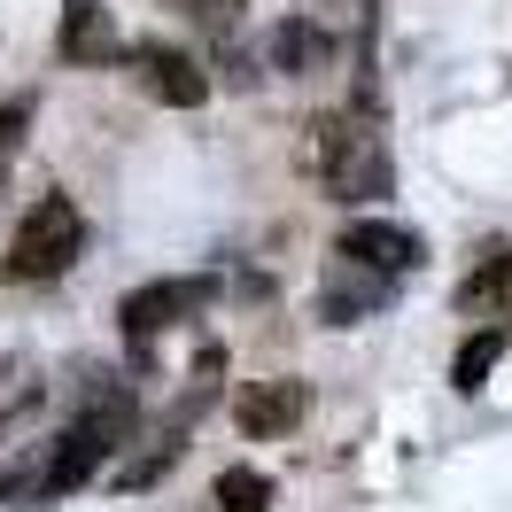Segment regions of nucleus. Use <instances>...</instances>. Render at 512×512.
I'll list each match as a JSON object with an SVG mask.
<instances>
[{
    "label": "nucleus",
    "mask_w": 512,
    "mask_h": 512,
    "mask_svg": "<svg viewBox=\"0 0 512 512\" xmlns=\"http://www.w3.org/2000/svg\"><path fill=\"white\" fill-rule=\"evenodd\" d=\"M319 140H311V171H319L326 202H381L388 187H396V163H388L381 132H373V117H319Z\"/></svg>",
    "instance_id": "f257e3e1"
},
{
    "label": "nucleus",
    "mask_w": 512,
    "mask_h": 512,
    "mask_svg": "<svg viewBox=\"0 0 512 512\" xmlns=\"http://www.w3.org/2000/svg\"><path fill=\"white\" fill-rule=\"evenodd\" d=\"M86 241V218H78V202L70 194H39L32 210L16 218V241H8V272L16 280H55L70 256Z\"/></svg>",
    "instance_id": "f03ea898"
},
{
    "label": "nucleus",
    "mask_w": 512,
    "mask_h": 512,
    "mask_svg": "<svg viewBox=\"0 0 512 512\" xmlns=\"http://www.w3.org/2000/svg\"><path fill=\"white\" fill-rule=\"evenodd\" d=\"M117 435H125V412H117V404H94L78 427H63V435H55V458H47L39 489H47V497L86 489V481L101 474V458H109V443H117Z\"/></svg>",
    "instance_id": "7ed1b4c3"
},
{
    "label": "nucleus",
    "mask_w": 512,
    "mask_h": 512,
    "mask_svg": "<svg viewBox=\"0 0 512 512\" xmlns=\"http://www.w3.org/2000/svg\"><path fill=\"white\" fill-rule=\"evenodd\" d=\"M125 63L140 70V86L163 101V109H202V94H210V70L194 63L187 47H163V39H140V47H125Z\"/></svg>",
    "instance_id": "20e7f679"
},
{
    "label": "nucleus",
    "mask_w": 512,
    "mask_h": 512,
    "mask_svg": "<svg viewBox=\"0 0 512 512\" xmlns=\"http://www.w3.org/2000/svg\"><path fill=\"white\" fill-rule=\"evenodd\" d=\"M202 303H210V280H148V288H132L117 303V319H125L132 342H156L163 326L202 319Z\"/></svg>",
    "instance_id": "39448f33"
},
{
    "label": "nucleus",
    "mask_w": 512,
    "mask_h": 512,
    "mask_svg": "<svg viewBox=\"0 0 512 512\" xmlns=\"http://www.w3.org/2000/svg\"><path fill=\"white\" fill-rule=\"evenodd\" d=\"M303 412H311V381H295V373L256 381V388H241V396H233V419H241V435H249V443L295 435V427H303Z\"/></svg>",
    "instance_id": "423d86ee"
},
{
    "label": "nucleus",
    "mask_w": 512,
    "mask_h": 512,
    "mask_svg": "<svg viewBox=\"0 0 512 512\" xmlns=\"http://www.w3.org/2000/svg\"><path fill=\"white\" fill-rule=\"evenodd\" d=\"M388 303V272H373V264H357V256L334 249V272L319 280V319L326 326H357V319H373Z\"/></svg>",
    "instance_id": "0eeeda50"
},
{
    "label": "nucleus",
    "mask_w": 512,
    "mask_h": 512,
    "mask_svg": "<svg viewBox=\"0 0 512 512\" xmlns=\"http://www.w3.org/2000/svg\"><path fill=\"white\" fill-rule=\"evenodd\" d=\"M342 256L373 264V272H388V280L419 272V241L404 233V225H388V218H357V225H342Z\"/></svg>",
    "instance_id": "6e6552de"
},
{
    "label": "nucleus",
    "mask_w": 512,
    "mask_h": 512,
    "mask_svg": "<svg viewBox=\"0 0 512 512\" xmlns=\"http://www.w3.org/2000/svg\"><path fill=\"white\" fill-rule=\"evenodd\" d=\"M63 47L70 63H125V39H117V24H109V8L101 0H70L63 8Z\"/></svg>",
    "instance_id": "1a4fd4ad"
},
{
    "label": "nucleus",
    "mask_w": 512,
    "mask_h": 512,
    "mask_svg": "<svg viewBox=\"0 0 512 512\" xmlns=\"http://www.w3.org/2000/svg\"><path fill=\"white\" fill-rule=\"evenodd\" d=\"M264 55H272V70H288V78H311V70H326L334 39H326L319 24L288 16V24H272V32H264Z\"/></svg>",
    "instance_id": "9d476101"
},
{
    "label": "nucleus",
    "mask_w": 512,
    "mask_h": 512,
    "mask_svg": "<svg viewBox=\"0 0 512 512\" xmlns=\"http://www.w3.org/2000/svg\"><path fill=\"white\" fill-rule=\"evenodd\" d=\"M505 295H512V249H497V241H489V249H481V264L458 280V311H489V303H505Z\"/></svg>",
    "instance_id": "9b49d317"
},
{
    "label": "nucleus",
    "mask_w": 512,
    "mask_h": 512,
    "mask_svg": "<svg viewBox=\"0 0 512 512\" xmlns=\"http://www.w3.org/2000/svg\"><path fill=\"white\" fill-rule=\"evenodd\" d=\"M505 326H481L474 342H466V350H458V365H450V388H458V396H481V381H489V373H497V357H505Z\"/></svg>",
    "instance_id": "f8f14e48"
},
{
    "label": "nucleus",
    "mask_w": 512,
    "mask_h": 512,
    "mask_svg": "<svg viewBox=\"0 0 512 512\" xmlns=\"http://www.w3.org/2000/svg\"><path fill=\"white\" fill-rule=\"evenodd\" d=\"M218 512H272V481L256 466H225L218 474Z\"/></svg>",
    "instance_id": "ddd939ff"
},
{
    "label": "nucleus",
    "mask_w": 512,
    "mask_h": 512,
    "mask_svg": "<svg viewBox=\"0 0 512 512\" xmlns=\"http://www.w3.org/2000/svg\"><path fill=\"white\" fill-rule=\"evenodd\" d=\"M163 8H179V16H194V24H233V0H163Z\"/></svg>",
    "instance_id": "4468645a"
}]
</instances>
